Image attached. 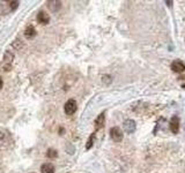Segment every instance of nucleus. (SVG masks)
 Listing matches in <instances>:
<instances>
[{
  "label": "nucleus",
  "instance_id": "1",
  "mask_svg": "<svg viewBox=\"0 0 185 173\" xmlns=\"http://www.w3.org/2000/svg\"><path fill=\"white\" fill-rule=\"evenodd\" d=\"M78 109V106H76V102L74 101V99H70V101H67L65 103V106H64V111L67 116H72L75 113Z\"/></svg>",
  "mask_w": 185,
  "mask_h": 173
},
{
  "label": "nucleus",
  "instance_id": "2",
  "mask_svg": "<svg viewBox=\"0 0 185 173\" xmlns=\"http://www.w3.org/2000/svg\"><path fill=\"white\" fill-rule=\"evenodd\" d=\"M110 136L115 142H120L123 140V132L119 127H112L110 129Z\"/></svg>",
  "mask_w": 185,
  "mask_h": 173
},
{
  "label": "nucleus",
  "instance_id": "3",
  "mask_svg": "<svg viewBox=\"0 0 185 173\" xmlns=\"http://www.w3.org/2000/svg\"><path fill=\"white\" fill-rule=\"evenodd\" d=\"M171 69H173L175 73H184L185 72V65L184 62H182L181 60H175L171 64Z\"/></svg>",
  "mask_w": 185,
  "mask_h": 173
},
{
  "label": "nucleus",
  "instance_id": "4",
  "mask_svg": "<svg viewBox=\"0 0 185 173\" xmlns=\"http://www.w3.org/2000/svg\"><path fill=\"white\" fill-rule=\"evenodd\" d=\"M169 127H170V130L173 132V134L178 133V129H179V119L177 116H173L170 120V124H169Z\"/></svg>",
  "mask_w": 185,
  "mask_h": 173
},
{
  "label": "nucleus",
  "instance_id": "5",
  "mask_svg": "<svg viewBox=\"0 0 185 173\" xmlns=\"http://www.w3.org/2000/svg\"><path fill=\"white\" fill-rule=\"evenodd\" d=\"M136 121L132 120V119H128L124 122V129L126 130V133L128 134H132L134 130H136Z\"/></svg>",
  "mask_w": 185,
  "mask_h": 173
},
{
  "label": "nucleus",
  "instance_id": "6",
  "mask_svg": "<svg viewBox=\"0 0 185 173\" xmlns=\"http://www.w3.org/2000/svg\"><path fill=\"white\" fill-rule=\"evenodd\" d=\"M37 21H38V23L45 25V24H48L50 22V16L45 12L41 11V12L37 14Z\"/></svg>",
  "mask_w": 185,
  "mask_h": 173
},
{
  "label": "nucleus",
  "instance_id": "7",
  "mask_svg": "<svg viewBox=\"0 0 185 173\" xmlns=\"http://www.w3.org/2000/svg\"><path fill=\"white\" fill-rule=\"evenodd\" d=\"M104 122H105V114L103 112L101 113L99 117L96 118V120H95V129H96V130L101 129L103 126H104Z\"/></svg>",
  "mask_w": 185,
  "mask_h": 173
},
{
  "label": "nucleus",
  "instance_id": "8",
  "mask_svg": "<svg viewBox=\"0 0 185 173\" xmlns=\"http://www.w3.org/2000/svg\"><path fill=\"white\" fill-rule=\"evenodd\" d=\"M48 7L52 11V12H58L62 8V2L57 1V0H50L48 1Z\"/></svg>",
  "mask_w": 185,
  "mask_h": 173
},
{
  "label": "nucleus",
  "instance_id": "9",
  "mask_svg": "<svg viewBox=\"0 0 185 173\" xmlns=\"http://www.w3.org/2000/svg\"><path fill=\"white\" fill-rule=\"evenodd\" d=\"M25 38H28V39L34 38V37L36 36V29L34 28L33 25H28L25 30Z\"/></svg>",
  "mask_w": 185,
  "mask_h": 173
},
{
  "label": "nucleus",
  "instance_id": "10",
  "mask_svg": "<svg viewBox=\"0 0 185 173\" xmlns=\"http://www.w3.org/2000/svg\"><path fill=\"white\" fill-rule=\"evenodd\" d=\"M42 173H54V166L51 163H45L41 166Z\"/></svg>",
  "mask_w": 185,
  "mask_h": 173
},
{
  "label": "nucleus",
  "instance_id": "11",
  "mask_svg": "<svg viewBox=\"0 0 185 173\" xmlns=\"http://www.w3.org/2000/svg\"><path fill=\"white\" fill-rule=\"evenodd\" d=\"M57 156H58V153H57V150H54V149H49L48 153H46V157H49V158H56Z\"/></svg>",
  "mask_w": 185,
  "mask_h": 173
},
{
  "label": "nucleus",
  "instance_id": "12",
  "mask_svg": "<svg viewBox=\"0 0 185 173\" xmlns=\"http://www.w3.org/2000/svg\"><path fill=\"white\" fill-rule=\"evenodd\" d=\"M94 136H95V134H91V136L89 137V140H88V142H87L86 149H90L91 148V145H93V141H94Z\"/></svg>",
  "mask_w": 185,
  "mask_h": 173
},
{
  "label": "nucleus",
  "instance_id": "13",
  "mask_svg": "<svg viewBox=\"0 0 185 173\" xmlns=\"http://www.w3.org/2000/svg\"><path fill=\"white\" fill-rule=\"evenodd\" d=\"M8 4H9V6H11V9H12V11H14V9H15L17 6H19V1H9Z\"/></svg>",
  "mask_w": 185,
  "mask_h": 173
},
{
  "label": "nucleus",
  "instance_id": "14",
  "mask_svg": "<svg viewBox=\"0 0 185 173\" xmlns=\"http://www.w3.org/2000/svg\"><path fill=\"white\" fill-rule=\"evenodd\" d=\"M2 85H4V82H2V79L0 77V89L2 88Z\"/></svg>",
  "mask_w": 185,
  "mask_h": 173
}]
</instances>
